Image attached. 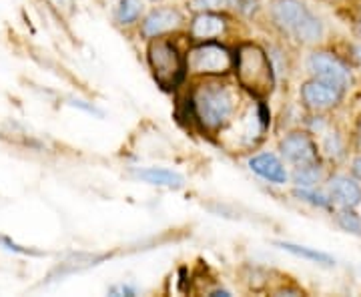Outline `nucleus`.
Masks as SVG:
<instances>
[{"mask_svg":"<svg viewBox=\"0 0 361 297\" xmlns=\"http://www.w3.org/2000/svg\"><path fill=\"white\" fill-rule=\"evenodd\" d=\"M271 14L277 26H281L285 32L301 42H315L322 39L323 26L319 18L311 14L307 6L299 0H275Z\"/></svg>","mask_w":361,"mask_h":297,"instance_id":"nucleus-1","label":"nucleus"},{"mask_svg":"<svg viewBox=\"0 0 361 297\" xmlns=\"http://www.w3.org/2000/svg\"><path fill=\"white\" fill-rule=\"evenodd\" d=\"M193 107L195 115L205 127L217 129L231 116L233 97L219 85H205L195 92Z\"/></svg>","mask_w":361,"mask_h":297,"instance_id":"nucleus-2","label":"nucleus"},{"mask_svg":"<svg viewBox=\"0 0 361 297\" xmlns=\"http://www.w3.org/2000/svg\"><path fill=\"white\" fill-rule=\"evenodd\" d=\"M149 63L163 89H175L185 77V61L169 40L157 39L149 47Z\"/></svg>","mask_w":361,"mask_h":297,"instance_id":"nucleus-3","label":"nucleus"},{"mask_svg":"<svg viewBox=\"0 0 361 297\" xmlns=\"http://www.w3.org/2000/svg\"><path fill=\"white\" fill-rule=\"evenodd\" d=\"M237 71L241 83L249 91L255 95H267L273 87V75H271V65L263 51L257 47H245L239 54Z\"/></svg>","mask_w":361,"mask_h":297,"instance_id":"nucleus-4","label":"nucleus"},{"mask_svg":"<svg viewBox=\"0 0 361 297\" xmlns=\"http://www.w3.org/2000/svg\"><path fill=\"white\" fill-rule=\"evenodd\" d=\"M189 65L195 73H211V75H223L233 66V59L227 49L219 44H203L191 52Z\"/></svg>","mask_w":361,"mask_h":297,"instance_id":"nucleus-5","label":"nucleus"},{"mask_svg":"<svg viewBox=\"0 0 361 297\" xmlns=\"http://www.w3.org/2000/svg\"><path fill=\"white\" fill-rule=\"evenodd\" d=\"M307 68L317 78H322L325 83H331L339 89H345L349 85V71L345 68V65L327 52L311 54L310 61H307Z\"/></svg>","mask_w":361,"mask_h":297,"instance_id":"nucleus-6","label":"nucleus"},{"mask_svg":"<svg viewBox=\"0 0 361 297\" xmlns=\"http://www.w3.org/2000/svg\"><path fill=\"white\" fill-rule=\"evenodd\" d=\"M281 153L297 167L315 165L317 163V147L305 133H293L281 141Z\"/></svg>","mask_w":361,"mask_h":297,"instance_id":"nucleus-7","label":"nucleus"},{"mask_svg":"<svg viewBox=\"0 0 361 297\" xmlns=\"http://www.w3.org/2000/svg\"><path fill=\"white\" fill-rule=\"evenodd\" d=\"M301 95L311 109H329L341 99V89L331 83H325L322 78H315L303 87Z\"/></svg>","mask_w":361,"mask_h":297,"instance_id":"nucleus-8","label":"nucleus"},{"mask_svg":"<svg viewBox=\"0 0 361 297\" xmlns=\"http://www.w3.org/2000/svg\"><path fill=\"white\" fill-rule=\"evenodd\" d=\"M180 25V13L175 8H159L145 18L141 30L145 37H159Z\"/></svg>","mask_w":361,"mask_h":297,"instance_id":"nucleus-9","label":"nucleus"},{"mask_svg":"<svg viewBox=\"0 0 361 297\" xmlns=\"http://www.w3.org/2000/svg\"><path fill=\"white\" fill-rule=\"evenodd\" d=\"M249 167L253 169L259 177H263V179H267L271 183L287 181V173H285V167L281 165V161L275 155H269V153L253 157L249 161Z\"/></svg>","mask_w":361,"mask_h":297,"instance_id":"nucleus-10","label":"nucleus"},{"mask_svg":"<svg viewBox=\"0 0 361 297\" xmlns=\"http://www.w3.org/2000/svg\"><path fill=\"white\" fill-rule=\"evenodd\" d=\"M329 193L343 207H355L361 201L360 185L348 177H336L329 185Z\"/></svg>","mask_w":361,"mask_h":297,"instance_id":"nucleus-11","label":"nucleus"},{"mask_svg":"<svg viewBox=\"0 0 361 297\" xmlns=\"http://www.w3.org/2000/svg\"><path fill=\"white\" fill-rule=\"evenodd\" d=\"M225 30V20L217 16V14L203 13L195 18L193 26H191V32H193L195 39H213V37H219L221 32Z\"/></svg>","mask_w":361,"mask_h":297,"instance_id":"nucleus-12","label":"nucleus"},{"mask_svg":"<svg viewBox=\"0 0 361 297\" xmlns=\"http://www.w3.org/2000/svg\"><path fill=\"white\" fill-rule=\"evenodd\" d=\"M135 175L141 177L142 181L161 185V187H175V189H179L185 183V179L180 177L179 173L169 171V169H141V171H135Z\"/></svg>","mask_w":361,"mask_h":297,"instance_id":"nucleus-13","label":"nucleus"},{"mask_svg":"<svg viewBox=\"0 0 361 297\" xmlns=\"http://www.w3.org/2000/svg\"><path fill=\"white\" fill-rule=\"evenodd\" d=\"M141 0H121L118 8H116V20L121 25H130L139 18L141 14Z\"/></svg>","mask_w":361,"mask_h":297,"instance_id":"nucleus-14","label":"nucleus"},{"mask_svg":"<svg viewBox=\"0 0 361 297\" xmlns=\"http://www.w3.org/2000/svg\"><path fill=\"white\" fill-rule=\"evenodd\" d=\"M279 247H283L285 251H291L295 253L299 257H307L311 261H317V263H323V265H334V259L329 255H325L322 251H313L310 247H301V246H293V243H279Z\"/></svg>","mask_w":361,"mask_h":297,"instance_id":"nucleus-15","label":"nucleus"},{"mask_svg":"<svg viewBox=\"0 0 361 297\" xmlns=\"http://www.w3.org/2000/svg\"><path fill=\"white\" fill-rule=\"evenodd\" d=\"M241 0H191L189 6L199 13H209V11H221V8H237Z\"/></svg>","mask_w":361,"mask_h":297,"instance_id":"nucleus-16","label":"nucleus"},{"mask_svg":"<svg viewBox=\"0 0 361 297\" xmlns=\"http://www.w3.org/2000/svg\"><path fill=\"white\" fill-rule=\"evenodd\" d=\"M293 179L301 187H313V183H317L319 179V171L315 169V165H303V167H297Z\"/></svg>","mask_w":361,"mask_h":297,"instance_id":"nucleus-17","label":"nucleus"},{"mask_svg":"<svg viewBox=\"0 0 361 297\" xmlns=\"http://www.w3.org/2000/svg\"><path fill=\"white\" fill-rule=\"evenodd\" d=\"M339 225L343 227V229H348V231L353 233H360L361 235V219L357 215H353V213H349V211H343V213H339Z\"/></svg>","mask_w":361,"mask_h":297,"instance_id":"nucleus-18","label":"nucleus"},{"mask_svg":"<svg viewBox=\"0 0 361 297\" xmlns=\"http://www.w3.org/2000/svg\"><path fill=\"white\" fill-rule=\"evenodd\" d=\"M295 195L299 197V199H305V201H310V203H313V205H319V207H327V201L323 199L322 195H315L311 193V191H307V189H297Z\"/></svg>","mask_w":361,"mask_h":297,"instance_id":"nucleus-19","label":"nucleus"},{"mask_svg":"<svg viewBox=\"0 0 361 297\" xmlns=\"http://www.w3.org/2000/svg\"><path fill=\"white\" fill-rule=\"evenodd\" d=\"M111 293H121V296H135L137 291L133 287H127V285H121V287H115L111 289Z\"/></svg>","mask_w":361,"mask_h":297,"instance_id":"nucleus-20","label":"nucleus"},{"mask_svg":"<svg viewBox=\"0 0 361 297\" xmlns=\"http://www.w3.org/2000/svg\"><path fill=\"white\" fill-rule=\"evenodd\" d=\"M353 173H355V175L361 179V159H357V161L353 163Z\"/></svg>","mask_w":361,"mask_h":297,"instance_id":"nucleus-21","label":"nucleus"},{"mask_svg":"<svg viewBox=\"0 0 361 297\" xmlns=\"http://www.w3.org/2000/svg\"><path fill=\"white\" fill-rule=\"evenodd\" d=\"M355 59L361 63V47H355Z\"/></svg>","mask_w":361,"mask_h":297,"instance_id":"nucleus-22","label":"nucleus"},{"mask_svg":"<svg viewBox=\"0 0 361 297\" xmlns=\"http://www.w3.org/2000/svg\"><path fill=\"white\" fill-rule=\"evenodd\" d=\"M360 135H361V123H360Z\"/></svg>","mask_w":361,"mask_h":297,"instance_id":"nucleus-23","label":"nucleus"}]
</instances>
